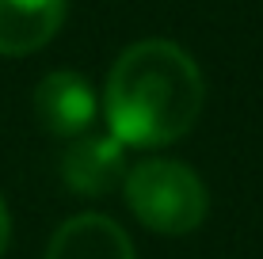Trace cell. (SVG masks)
<instances>
[{
	"label": "cell",
	"instance_id": "7a4b0ae2",
	"mask_svg": "<svg viewBox=\"0 0 263 259\" xmlns=\"http://www.w3.org/2000/svg\"><path fill=\"white\" fill-rule=\"evenodd\" d=\"M126 202L134 217L153 233L183 236L206 217V187L179 160H141L126 172Z\"/></svg>",
	"mask_w": 263,
	"mask_h": 259
},
{
	"label": "cell",
	"instance_id": "277c9868",
	"mask_svg": "<svg viewBox=\"0 0 263 259\" xmlns=\"http://www.w3.org/2000/svg\"><path fill=\"white\" fill-rule=\"evenodd\" d=\"M34 114L53 137H80L96 122V92L84 76L58 69L34 88Z\"/></svg>",
	"mask_w": 263,
	"mask_h": 259
},
{
	"label": "cell",
	"instance_id": "3957f363",
	"mask_svg": "<svg viewBox=\"0 0 263 259\" xmlns=\"http://www.w3.org/2000/svg\"><path fill=\"white\" fill-rule=\"evenodd\" d=\"M61 180L77 194L103 198L126 183V145L103 133H80L61 156Z\"/></svg>",
	"mask_w": 263,
	"mask_h": 259
},
{
	"label": "cell",
	"instance_id": "5b68a950",
	"mask_svg": "<svg viewBox=\"0 0 263 259\" xmlns=\"http://www.w3.org/2000/svg\"><path fill=\"white\" fill-rule=\"evenodd\" d=\"M69 0H0V53L23 57L42 50L65 23Z\"/></svg>",
	"mask_w": 263,
	"mask_h": 259
},
{
	"label": "cell",
	"instance_id": "52a82bcc",
	"mask_svg": "<svg viewBox=\"0 0 263 259\" xmlns=\"http://www.w3.org/2000/svg\"><path fill=\"white\" fill-rule=\"evenodd\" d=\"M8 236H12V221H8V210H4V202H0V255H4V248H8Z\"/></svg>",
	"mask_w": 263,
	"mask_h": 259
},
{
	"label": "cell",
	"instance_id": "8992f818",
	"mask_svg": "<svg viewBox=\"0 0 263 259\" xmlns=\"http://www.w3.org/2000/svg\"><path fill=\"white\" fill-rule=\"evenodd\" d=\"M46 259H138L122 225L103 213H80L69 217L53 233Z\"/></svg>",
	"mask_w": 263,
	"mask_h": 259
},
{
	"label": "cell",
	"instance_id": "6da1fadb",
	"mask_svg": "<svg viewBox=\"0 0 263 259\" xmlns=\"http://www.w3.org/2000/svg\"><path fill=\"white\" fill-rule=\"evenodd\" d=\"M206 103L202 73L176 42L145 38L115 61L103 92L111 137L138 149L179 141Z\"/></svg>",
	"mask_w": 263,
	"mask_h": 259
}]
</instances>
